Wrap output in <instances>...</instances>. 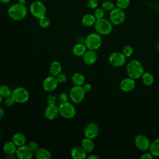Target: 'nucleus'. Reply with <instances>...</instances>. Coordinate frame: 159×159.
Returning <instances> with one entry per match:
<instances>
[{
	"instance_id": "obj_24",
	"label": "nucleus",
	"mask_w": 159,
	"mask_h": 159,
	"mask_svg": "<svg viewBox=\"0 0 159 159\" xmlns=\"http://www.w3.org/2000/svg\"><path fill=\"white\" fill-rule=\"evenodd\" d=\"M12 141L18 147L25 145L26 142V137L23 133L17 132L16 133L13 137Z\"/></svg>"
},
{
	"instance_id": "obj_4",
	"label": "nucleus",
	"mask_w": 159,
	"mask_h": 159,
	"mask_svg": "<svg viewBox=\"0 0 159 159\" xmlns=\"http://www.w3.org/2000/svg\"><path fill=\"white\" fill-rule=\"evenodd\" d=\"M84 44L88 50H98L102 45L101 35L97 32L89 34L85 39Z\"/></svg>"
},
{
	"instance_id": "obj_28",
	"label": "nucleus",
	"mask_w": 159,
	"mask_h": 159,
	"mask_svg": "<svg viewBox=\"0 0 159 159\" xmlns=\"http://www.w3.org/2000/svg\"><path fill=\"white\" fill-rule=\"evenodd\" d=\"M141 78L143 83L146 86H151L154 82V77L153 75L148 72H144Z\"/></svg>"
},
{
	"instance_id": "obj_50",
	"label": "nucleus",
	"mask_w": 159,
	"mask_h": 159,
	"mask_svg": "<svg viewBox=\"0 0 159 159\" xmlns=\"http://www.w3.org/2000/svg\"><path fill=\"white\" fill-rule=\"evenodd\" d=\"M0 137H1V134H0Z\"/></svg>"
},
{
	"instance_id": "obj_21",
	"label": "nucleus",
	"mask_w": 159,
	"mask_h": 159,
	"mask_svg": "<svg viewBox=\"0 0 159 159\" xmlns=\"http://www.w3.org/2000/svg\"><path fill=\"white\" fill-rule=\"evenodd\" d=\"M35 157L37 159H50L52 157V154L47 148H39L35 152Z\"/></svg>"
},
{
	"instance_id": "obj_36",
	"label": "nucleus",
	"mask_w": 159,
	"mask_h": 159,
	"mask_svg": "<svg viewBox=\"0 0 159 159\" xmlns=\"http://www.w3.org/2000/svg\"><path fill=\"white\" fill-rule=\"evenodd\" d=\"M57 97L53 94H49L47 97V102L48 104H56Z\"/></svg>"
},
{
	"instance_id": "obj_1",
	"label": "nucleus",
	"mask_w": 159,
	"mask_h": 159,
	"mask_svg": "<svg viewBox=\"0 0 159 159\" xmlns=\"http://www.w3.org/2000/svg\"><path fill=\"white\" fill-rule=\"evenodd\" d=\"M27 13L28 11L25 5L19 2L13 4L7 10L9 17L11 19L16 21L23 20L27 16Z\"/></svg>"
},
{
	"instance_id": "obj_23",
	"label": "nucleus",
	"mask_w": 159,
	"mask_h": 159,
	"mask_svg": "<svg viewBox=\"0 0 159 159\" xmlns=\"http://www.w3.org/2000/svg\"><path fill=\"white\" fill-rule=\"evenodd\" d=\"M87 50L88 49L84 43L83 44L81 43H79L74 45L72 52L73 54L77 57H83V55L85 53Z\"/></svg>"
},
{
	"instance_id": "obj_37",
	"label": "nucleus",
	"mask_w": 159,
	"mask_h": 159,
	"mask_svg": "<svg viewBox=\"0 0 159 159\" xmlns=\"http://www.w3.org/2000/svg\"><path fill=\"white\" fill-rule=\"evenodd\" d=\"M70 97L69 95H68L67 93H65V92H62L59 94L58 96V99L59 100L61 101V102H66L68 101Z\"/></svg>"
},
{
	"instance_id": "obj_39",
	"label": "nucleus",
	"mask_w": 159,
	"mask_h": 159,
	"mask_svg": "<svg viewBox=\"0 0 159 159\" xmlns=\"http://www.w3.org/2000/svg\"><path fill=\"white\" fill-rule=\"evenodd\" d=\"M56 78H57V81L59 83H63L65 82L66 80V78H67L66 75L64 74V73H60L59 75H58L56 76Z\"/></svg>"
},
{
	"instance_id": "obj_33",
	"label": "nucleus",
	"mask_w": 159,
	"mask_h": 159,
	"mask_svg": "<svg viewBox=\"0 0 159 159\" xmlns=\"http://www.w3.org/2000/svg\"><path fill=\"white\" fill-rule=\"evenodd\" d=\"M93 14L97 20L101 19L104 18V14H105V11L101 7H97L96 8L94 9Z\"/></svg>"
},
{
	"instance_id": "obj_19",
	"label": "nucleus",
	"mask_w": 159,
	"mask_h": 159,
	"mask_svg": "<svg viewBox=\"0 0 159 159\" xmlns=\"http://www.w3.org/2000/svg\"><path fill=\"white\" fill-rule=\"evenodd\" d=\"M17 146L12 142L9 141L6 142L3 145V150L4 153L8 155H12L16 153Z\"/></svg>"
},
{
	"instance_id": "obj_49",
	"label": "nucleus",
	"mask_w": 159,
	"mask_h": 159,
	"mask_svg": "<svg viewBox=\"0 0 159 159\" xmlns=\"http://www.w3.org/2000/svg\"><path fill=\"white\" fill-rule=\"evenodd\" d=\"M102 1H106V0H102Z\"/></svg>"
},
{
	"instance_id": "obj_30",
	"label": "nucleus",
	"mask_w": 159,
	"mask_h": 159,
	"mask_svg": "<svg viewBox=\"0 0 159 159\" xmlns=\"http://www.w3.org/2000/svg\"><path fill=\"white\" fill-rule=\"evenodd\" d=\"M101 7L105 11H111L113 9L115 8L114 4L110 0H106L103 1V2L101 4Z\"/></svg>"
},
{
	"instance_id": "obj_12",
	"label": "nucleus",
	"mask_w": 159,
	"mask_h": 159,
	"mask_svg": "<svg viewBox=\"0 0 159 159\" xmlns=\"http://www.w3.org/2000/svg\"><path fill=\"white\" fill-rule=\"evenodd\" d=\"M99 133V128L98 125L94 122H90L86 125L84 130L85 137L94 139L96 138Z\"/></svg>"
},
{
	"instance_id": "obj_40",
	"label": "nucleus",
	"mask_w": 159,
	"mask_h": 159,
	"mask_svg": "<svg viewBox=\"0 0 159 159\" xmlns=\"http://www.w3.org/2000/svg\"><path fill=\"white\" fill-rule=\"evenodd\" d=\"M29 147L34 152H35L39 148V145L35 141H30L29 143Z\"/></svg>"
},
{
	"instance_id": "obj_26",
	"label": "nucleus",
	"mask_w": 159,
	"mask_h": 159,
	"mask_svg": "<svg viewBox=\"0 0 159 159\" xmlns=\"http://www.w3.org/2000/svg\"><path fill=\"white\" fill-rule=\"evenodd\" d=\"M71 80L75 85L83 86L85 81V78L82 73L76 72L72 75Z\"/></svg>"
},
{
	"instance_id": "obj_15",
	"label": "nucleus",
	"mask_w": 159,
	"mask_h": 159,
	"mask_svg": "<svg viewBox=\"0 0 159 159\" xmlns=\"http://www.w3.org/2000/svg\"><path fill=\"white\" fill-rule=\"evenodd\" d=\"M59 114V107L55 104H48V106L45 108L44 112L45 117L48 120L55 119Z\"/></svg>"
},
{
	"instance_id": "obj_7",
	"label": "nucleus",
	"mask_w": 159,
	"mask_h": 159,
	"mask_svg": "<svg viewBox=\"0 0 159 159\" xmlns=\"http://www.w3.org/2000/svg\"><path fill=\"white\" fill-rule=\"evenodd\" d=\"M125 19V13L124 10L117 7H115L109 13V20L114 25L122 24Z\"/></svg>"
},
{
	"instance_id": "obj_38",
	"label": "nucleus",
	"mask_w": 159,
	"mask_h": 159,
	"mask_svg": "<svg viewBox=\"0 0 159 159\" xmlns=\"http://www.w3.org/2000/svg\"><path fill=\"white\" fill-rule=\"evenodd\" d=\"M15 102H15L14 99H13V98H12L11 96L5 98V100H4V104H5L6 106H8V107H9V106H12Z\"/></svg>"
},
{
	"instance_id": "obj_27",
	"label": "nucleus",
	"mask_w": 159,
	"mask_h": 159,
	"mask_svg": "<svg viewBox=\"0 0 159 159\" xmlns=\"http://www.w3.org/2000/svg\"><path fill=\"white\" fill-rule=\"evenodd\" d=\"M149 150L153 156L159 157V137L155 139L150 143Z\"/></svg>"
},
{
	"instance_id": "obj_32",
	"label": "nucleus",
	"mask_w": 159,
	"mask_h": 159,
	"mask_svg": "<svg viewBox=\"0 0 159 159\" xmlns=\"http://www.w3.org/2000/svg\"><path fill=\"white\" fill-rule=\"evenodd\" d=\"M130 4V0H116V6L123 10L127 9Z\"/></svg>"
},
{
	"instance_id": "obj_3",
	"label": "nucleus",
	"mask_w": 159,
	"mask_h": 159,
	"mask_svg": "<svg viewBox=\"0 0 159 159\" xmlns=\"http://www.w3.org/2000/svg\"><path fill=\"white\" fill-rule=\"evenodd\" d=\"M94 27L96 32L101 35H108L112 30V24L109 20L105 19L104 17L97 20Z\"/></svg>"
},
{
	"instance_id": "obj_18",
	"label": "nucleus",
	"mask_w": 159,
	"mask_h": 159,
	"mask_svg": "<svg viewBox=\"0 0 159 159\" xmlns=\"http://www.w3.org/2000/svg\"><path fill=\"white\" fill-rule=\"evenodd\" d=\"M71 156L73 159H84L87 157V152L81 147H75L71 150Z\"/></svg>"
},
{
	"instance_id": "obj_22",
	"label": "nucleus",
	"mask_w": 159,
	"mask_h": 159,
	"mask_svg": "<svg viewBox=\"0 0 159 159\" xmlns=\"http://www.w3.org/2000/svg\"><path fill=\"white\" fill-rule=\"evenodd\" d=\"M97 19L94 17V14H86L84 15L81 19V22L83 25L86 27H91L94 25Z\"/></svg>"
},
{
	"instance_id": "obj_17",
	"label": "nucleus",
	"mask_w": 159,
	"mask_h": 159,
	"mask_svg": "<svg viewBox=\"0 0 159 159\" xmlns=\"http://www.w3.org/2000/svg\"><path fill=\"white\" fill-rule=\"evenodd\" d=\"M82 57L83 62L87 65L94 64L98 59V55L96 51L92 50H87Z\"/></svg>"
},
{
	"instance_id": "obj_31",
	"label": "nucleus",
	"mask_w": 159,
	"mask_h": 159,
	"mask_svg": "<svg viewBox=\"0 0 159 159\" xmlns=\"http://www.w3.org/2000/svg\"><path fill=\"white\" fill-rule=\"evenodd\" d=\"M39 20V25L43 29H47L50 25V20L46 16L40 18Z\"/></svg>"
},
{
	"instance_id": "obj_6",
	"label": "nucleus",
	"mask_w": 159,
	"mask_h": 159,
	"mask_svg": "<svg viewBox=\"0 0 159 159\" xmlns=\"http://www.w3.org/2000/svg\"><path fill=\"white\" fill-rule=\"evenodd\" d=\"M58 107L60 115L65 119H71L76 114L75 106L68 101L61 102Z\"/></svg>"
},
{
	"instance_id": "obj_13",
	"label": "nucleus",
	"mask_w": 159,
	"mask_h": 159,
	"mask_svg": "<svg viewBox=\"0 0 159 159\" xmlns=\"http://www.w3.org/2000/svg\"><path fill=\"white\" fill-rule=\"evenodd\" d=\"M16 154L19 159H31L34 156V152L29 145H23L17 147Z\"/></svg>"
},
{
	"instance_id": "obj_2",
	"label": "nucleus",
	"mask_w": 159,
	"mask_h": 159,
	"mask_svg": "<svg viewBox=\"0 0 159 159\" xmlns=\"http://www.w3.org/2000/svg\"><path fill=\"white\" fill-rule=\"evenodd\" d=\"M126 72L129 77L134 80L142 77L144 73V68L142 63L137 60H130L127 65Z\"/></svg>"
},
{
	"instance_id": "obj_48",
	"label": "nucleus",
	"mask_w": 159,
	"mask_h": 159,
	"mask_svg": "<svg viewBox=\"0 0 159 159\" xmlns=\"http://www.w3.org/2000/svg\"><path fill=\"white\" fill-rule=\"evenodd\" d=\"M157 50H158V51L159 52V43H158V45H157Z\"/></svg>"
},
{
	"instance_id": "obj_25",
	"label": "nucleus",
	"mask_w": 159,
	"mask_h": 159,
	"mask_svg": "<svg viewBox=\"0 0 159 159\" xmlns=\"http://www.w3.org/2000/svg\"><path fill=\"white\" fill-rule=\"evenodd\" d=\"M81 146L87 153L91 152L94 148V144L93 139L87 137H85L82 140Z\"/></svg>"
},
{
	"instance_id": "obj_8",
	"label": "nucleus",
	"mask_w": 159,
	"mask_h": 159,
	"mask_svg": "<svg viewBox=\"0 0 159 159\" xmlns=\"http://www.w3.org/2000/svg\"><path fill=\"white\" fill-rule=\"evenodd\" d=\"M85 93L86 92L83 86L75 85L70 91L69 97L73 102L80 103L84 99Z\"/></svg>"
},
{
	"instance_id": "obj_46",
	"label": "nucleus",
	"mask_w": 159,
	"mask_h": 159,
	"mask_svg": "<svg viewBox=\"0 0 159 159\" xmlns=\"http://www.w3.org/2000/svg\"><path fill=\"white\" fill-rule=\"evenodd\" d=\"M25 2H26V0H18V2H19V3H20V4H25Z\"/></svg>"
},
{
	"instance_id": "obj_42",
	"label": "nucleus",
	"mask_w": 159,
	"mask_h": 159,
	"mask_svg": "<svg viewBox=\"0 0 159 159\" xmlns=\"http://www.w3.org/2000/svg\"><path fill=\"white\" fill-rule=\"evenodd\" d=\"M85 92H89L92 89V86L89 83H86L83 86Z\"/></svg>"
},
{
	"instance_id": "obj_43",
	"label": "nucleus",
	"mask_w": 159,
	"mask_h": 159,
	"mask_svg": "<svg viewBox=\"0 0 159 159\" xmlns=\"http://www.w3.org/2000/svg\"><path fill=\"white\" fill-rule=\"evenodd\" d=\"M87 158L88 159H99V157L97 156L96 155H90L89 156L87 157Z\"/></svg>"
},
{
	"instance_id": "obj_35",
	"label": "nucleus",
	"mask_w": 159,
	"mask_h": 159,
	"mask_svg": "<svg viewBox=\"0 0 159 159\" xmlns=\"http://www.w3.org/2000/svg\"><path fill=\"white\" fill-rule=\"evenodd\" d=\"M87 6L91 9H95L98 7L99 0H87L86 1Z\"/></svg>"
},
{
	"instance_id": "obj_29",
	"label": "nucleus",
	"mask_w": 159,
	"mask_h": 159,
	"mask_svg": "<svg viewBox=\"0 0 159 159\" xmlns=\"http://www.w3.org/2000/svg\"><path fill=\"white\" fill-rule=\"evenodd\" d=\"M12 92L11 89L7 85H2L0 86V95H1L3 98L11 96Z\"/></svg>"
},
{
	"instance_id": "obj_14",
	"label": "nucleus",
	"mask_w": 159,
	"mask_h": 159,
	"mask_svg": "<svg viewBox=\"0 0 159 159\" xmlns=\"http://www.w3.org/2000/svg\"><path fill=\"white\" fill-rule=\"evenodd\" d=\"M58 82L57 81L56 76H48L46 77L42 83L43 88L45 91L47 92H52L58 86Z\"/></svg>"
},
{
	"instance_id": "obj_41",
	"label": "nucleus",
	"mask_w": 159,
	"mask_h": 159,
	"mask_svg": "<svg viewBox=\"0 0 159 159\" xmlns=\"http://www.w3.org/2000/svg\"><path fill=\"white\" fill-rule=\"evenodd\" d=\"M153 157V156L152 155V154L150 152L144 153L140 156L141 159H152Z\"/></svg>"
},
{
	"instance_id": "obj_5",
	"label": "nucleus",
	"mask_w": 159,
	"mask_h": 159,
	"mask_svg": "<svg viewBox=\"0 0 159 159\" xmlns=\"http://www.w3.org/2000/svg\"><path fill=\"white\" fill-rule=\"evenodd\" d=\"M29 11L30 14L34 17L39 19L45 16L47 8L45 5L42 1H35L30 4Z\"/></svg>"
},
{
	"instance_id": "obj_9",
	"label": "nucleus",
	"mask_w": 159,
	"mask_h": 159,
	"mask_svg": "<svg viewBox=\"0 0 159 159\" xmlns=\"http://www.w3.org/2000/svg\"><path fill=\"white\" fill-rule=\"evenodd\" d=\"M11 96L16 102L25 103L28 101L29 99V93L25 88L23 87H17L12 91Z\"/></svg>"
},
{
	"instance_id": "obj_20",
	"label": "nucleus",
	"mask_w": 159,
	"mask_h": 159,
	"mask_svg": "<svg viewBox=\"0 0 159 159\" xmlns=\"http://www.w3.org/2000/svg\"><path fill=\"white\" fill-rule=\"evenodd\" d=\"M62 66L61 63L58 61H53L51 63L49 68V71L51 75L57 76L61 73Z\"/></svg>"
},
{
	"instance_id": "obj_47",
	"label": "nucleus",
	"mask_w": 159,
	"mask_h": 159,
	"mask_svg": "<svg viewBox=\"0 0 159 159\" xmlns=\"http://www.w3.org/2000/svg\"><path fill=\"white\" fill-rule=\"evenodd\" d=\"M2 99H3V97H2L1 95H0V104L2 102Z\"/></svg>"
},
{
	"instance_id": "obj_10",
	"label": "nucleus",
	"mask_w": 159,
	"mask_h": 159,
	"mask_svg": "<svg viewBox=\"0 0 159 159\" xmlns=\"http://www.w3.org/2000/svg\"><path fill=\"white\" fill-rule=\"evenodd\" d=\"M126 58L122 52H114L109 55V61L113 66L120 67L125 63Z\"/></svg>"
},
{
	"instance_id": "obj_11",
	"label": "nucleus",
	"mask_w": 159,
	"mask_h": 159,
	"mask_svg": "<svg viewBox=\"0 0 159 159\" xmlns=\"http://www.w3.org/2000/svg\"><path fill=\"white\" fill-rule=\"evenodd\" d=\"M135 147L141 151H145L149 149L150 145V141L148 138L143 134L137 135L134 139Z\"/></svg>"
},
{
	"instance_id": "obj_16",
	"label": "nucleus",
	"mask_w": 159,
	"mask_h": 159,
	"mask_svg": "<svg viewBox=\"0 0 159 159\" xmlns=\"http://www.w3.org/2000/svg\"><path fill=\"white\" fill-rule=\"evenodd\" d=\"M120 88L124 92H130L134 89L135 87V81L134 79L127 77L124 78L120 83Z\"/></svg>"
},
{
	"instance_id": "obj_44",
	"label": "nucleus",
	"mask_w": 159,
	"mask_h": 159,
	"mask_svg": "<svg viewBox=\"0 0 159 159\" xmlns=\"http://www.w3.org/2000/svg\"><path fill=\"white\" fill-rule=\"evenodd\" d=\"M3 116H4V110L2 109L1 106H0V120L2 118Z\"/></svg>"
},
{
	"instance_id": "obj_45",
	"label": "nucleus",
	"mask_w": 159,
	"mask_h": 159,
	"mask_svg": "<svg viewBox=\"0 0 159 159\" xmlns=\"http://www.w3.org/2000/svg\"><path fill=\"white\" fill-rule=\"evenodd\" d=\"M11 0H0V2L3 3V4H7L8 2H9Z\"/></svg>"
},
{
	"instance_id": "obj_34",
	"label": "nucleus",
	"mask_w": 159,
	"mask_h": 159,
	"mask_svg": "<svg viewBox=\"0 0 159 159\" xmlns=\"http://www.w3.org/2000/svg\"><path fill=\"white\" fill-rule=\"evenodd\" d=\"M134 52L133 47L131 45H126L123 47L122 49V53L126 57H130L132 56V53Z\"/></svg>"
}]
</instances>
